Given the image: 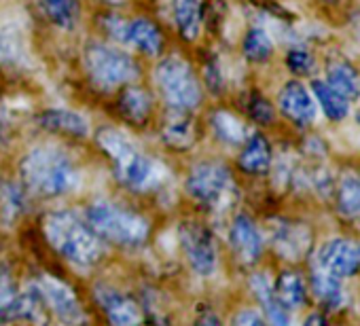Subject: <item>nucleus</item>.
I'll list each match as a JSON object with an SVG mask.
<instances>
[{
    "label": "nucleus",
    "instance_id": "31",
    "mask_svg": "<svg viewBox=\"0 0 360 326\" xmlns=\"http://www.w3.org/2000/svg\"><path fill=\"white\" fill-rule=\"evenodd\" d=\"M286 64H288V68L295 74H309L314 70V58H311V53L305 51V49H301V47H295V49L288 51Z\"/></svg>",
    "mask_w": 360,
    "mask_h": 326
},
{
    "label": "nucleus",
    "instance_id": "6",
    "mask_svg": "<svg viewBox=\"0 0 360 326\" xmlns=\"http://www.w3.org/2000/svg\"><path fill=\"white\" fill-rule=\"evenodd\" d=\"M85 68L91 81L104 89L131 83L140 74L138 64L127 53L100 43L89 45L85 49Z\"/></svg>",
    "mask_w": 360,
    "mask_h": 326
},
{
    "label": "nucleus",
    "instance_id": "1",
    "mask_svg": "<svg viewBox=\"0 0 360 326\" xmlns=\"http://www.w3.org/2000/svg\"><path fill=\"white\" fill-rule=\"evenodd\" d=\"M26 189L41 197H58L77 187L79 172L72 159L58 146L32 148L20 166Z\"/></svg>",
    "mask_w": 360,
    "mask_h": 326
},
{
    "label": "nucleus",
    "instance_id": "28",
    "mask_svg": "<svg viewBox=\"0 0 360 326\" xmlns=\"http://www.w3.org/2000/svg\"><path fill=\"white\" fill-rule=\"evenodd\" d=\"M41 7L58 28L72 30L79 22L77 0H41Z\"/></svg>",
    "mask_w": 360,
    "mask_h": 326
},
{
    "label": "nucleus",
    "instance_id": "23",
    "mask_svg": "<svg viewBox=\"0 0 360 326\" xmlns=\"http://www.w3.org/2000/svg\"><path fill=\"white\" fill-rule=\"evenodd\" d=\"M274 290H276V296L280 299V303L288 311L299 309L307 303V286L297 271H282L278 282L274 284Z\"/></svg>",
    "mask_w": 360,
    "mask_h": 326
},
{
    "label": "nucleus",
    "instance_id": "20",
    "mask_svg": "<svg viewBox=\"0 0 360 326\" xmlns=\"http://www.w3.org/2000/svg\"><path fill=\"white\" fill-rule=\"evenodd\" d=\"M250 288H252L255 296L261 301L263 311H265V315H267V320H269V322L280 324V326H284V324H288V322H290L288 309H286V307L280 303V299L276 296L274 284L269 282V278H267L265 273H257V275H252V280H250Z\"/></svg>",
    "mask_w": 360,
    "mask_h": 326
},
{
    "label": "nucleus",
    "instance_id": "2",
    "mask_svg": "<svg viewBox=\"0 0 360 326\" xmlns=\"http://www.w3.org/2000/svg\"><path fill=\"white\" fill-rule=\"evenodd\" d=\"M96 140L98 146L110 157L112 170L125 187L134 191H146L159 183V166L153 163L123 131L115 127H104L98 131Z\"/></svg>",
    "mask_w": 360,
    "mask_h": 326
},
{
    "label": "nucleus",
    "instance_id": "11",
    "mask_svg": "<svg viewBox=\"0 0 360 326\" xmlns=\"http://www.w3.org/2000/svg\"><path fill=\"white\" fill-rule=\"evenodd\" d=\"M278 106L282 115L299 127H307L316 119V100L299 81H288L282 87L278 96Z\"/></svg>",
    "mask_w": 360,
    "mask_h": 326
},
{
    "label": "nucleus",
    "instance_id": "4",
    "mask_svg": "<svg viewBox=\"0 0 360 326\" xmlns=\"http://www.w3.org/2000/svg\"><path fill=\"white\" fill-rule=\"evenodd\" d=\"M87 221L100 240L121 246H140L148 235V223L144 216L110 202H96L89 206Z\"/></svg>",
    "mask_w": 360,
    "mask_h": 326
},
{
    "label": "nucleus",
    "instance_id": "32",
    "mask_svg": "<svg viewBox=\"0 0 360 326\" xmlns=\"http://www.w3.org/2000/svg\"><path fill=\"white\" fill-rule=\"evenodd\" d=\"M248 110H250V117H252L257 123L267 125V123L274 121V106H271L265 98H261V96H255V98L250 100Z\"/></svg>",
    "mask_w": 360,
    "mask_h": 326
},
{
    "label": "nucleus",
    "instance_id": "35",
    "mask_svg": "<svg viewBox=\"0 0 360 326\" xmlns=\"http://www.w3.org/2000/svg\"><path fill=\"white\" fill-rule=\"evenodd\" d=\"M322 322H326V318L320 313H311L309 318H305V324H322Z\"/></svg>",
    "mask_w": 360,
    "mask_h": 326
},
{
    "label": "nucleus",
    "instance_id": "25",
    "mask_svg": "<svg viewBox=\"0 0 360 326\" xmlns=\"http://www.w3.org/2000/svg\"><path fill=\"white\" fill-rule=\"evenodd\" d=\"M337 212L345 219H360V178L345 174L335 193Z\"/></svg>",
    "mask_w": 360,
    "mask_h": 326
},
{
    "label": "nucleus",
    "instance_id": "26",
    "mask_svg": "<svg viewBox=\"0 0 360 326\" xmlns=\"http://www.w3.org/2000/svg\"><path fill=\"white\" fill-rule=\"evenodd\" d=\"M183 112L185 110H176V115L163 125V140L172 148H189L195 138L193 121Z\"/></svg>",
    "mask_w": 360,
    "mask_h": 326
},
{
    "label": "nucleus",
    "instance_id": "21",
    "mask_svg": "<svg viewBox=\"0 0 360 326\" xmlns=\"http://www.w3.org/2000/svg\"><path fill=\"white\" fill-rule=\"evenodd\" d=\"M176 28L185 41H195L202 32V0H174Z\"/></svg>",
    "mask_w": 360,
    "mask_h": 326
},
{
    "label": "nucleus",
    "instance_id": "7",
    "mask_svg": "<svg viewBox=\"0 0 360 326\" xmlns=\"http://www.w3.org/2000/svg\"><path fill=\"white\" fill-rule=\"evenodd\" d=\"M187 191L204 206H219L233 191L231 172L217 161L198 163L187 178Z\"/></svg>",
    "mask_w": 360,
    "mask_h": 326
},
{
    "label": "nucleus",
    "instance_id": "34",
    "mask_svg": "<svg viewBox=\"0 0 360 326\" xmlns=\"http://www.w3.org/2000/svg\"><path fill=\"white\" fill-rule=\"evenodd\" d=\"M265 318L257 311V309H242L236 318H233V324H240V326H259L263 324Z\"/></svg>",
    "mask_w": 360,
    "mask_h": 326
},
{
    "label": "nucleus",
    "instance_id": "12",
    "mask_svg": "<svg viewBox=\"0 0 360 326\" xmlns=\"http://www.w3.org/2000/svg\"><path fill=\"white\" fill-rule=\"evenodd\" d=\"M43 294H45V301H47V307H51V311L64 320V322H83L85 315H83V309H81V303L75 294V290L51 278V275H43L41 282H39Z\"/></svg>",
    "mask_w": 360,
    "mask_h": 326
},
{
    "label": "nucleus",
    "instance_id": "22",
    "mask_svg": "<svg viewBox=\"0 0 360 326\" xmlns=\"http://www.w3.org/2000/svg\"><path fill=\"white\" fill-rule=\"evenodd\" d=\"M39 123H41V127H45L49 131H60V133H68V136H87L89 133L87 119L79 112L64 110V108L45 110L39 117Z\"/></svg>",
    "mask_w": 360,
    "mask_h": 326
},
{
    "label": "nucleus",
    "instance_id": "29",
    "mask_svg": "<svg viewBox=\"0 0 360 326\" xmlns=\"http://www.w3.org/2000/svg\"><path fill=\"white\" fill-rule=\"evenodd\" d=\"M119 106H121L123 117H127L134 123H142L150 112V98H148V93L144 89L129 87V89L123 91V96L119 100Z\"/></svg>",
    "mask_w": 360,
    "mask_h": 326
},
{
    "label": "nucleus",
    "instance_id": "24",
    "mask_svg": "<svg viewBox=\"0 0 360 326\" xmlns=\"http://www.w3.org/2000/svg\"><path fill=\"white\" fill-rule=\"evenodd\" d=\"M311 91H314L316 102L320 104V108L324 110V115L330 121H343L347 117L349 102L341 93H337L326 81H314L311 83Z\"/></svg>",
    "mask_w": 360,
    "mask_h": 326
},
{
    "label": "nucleus",
    "instance_id": "38",
    "mask_svg": "<svg viewBox=\"0 0 360 326\" xmlns=\"http://www.w3.org/2000/svg\"><path fill=\"white\" fill-rule=\"evenodd\" d=\"M358 123H360V115H358Z\"/></svg>",
    "mask_w": 360,
    "mask_h": 326
},
{
    "label": "nucleus",
    "instance_id": "15",
    "mask_svg": "<svg viewBox=\"0 0 360 326\" xmlns=\"http://www.w3.org/2000/svg\"><path fill=\"white\" fill-rule=\"evenodd\" d=\"M96 301L106 311L112 324H138L142 320L140 305L131 296L110 286H96Z\"/></svg>",
    "mask_w": 360,
    "mask_h": 326
},
{
    "label": "nucleus",
    "instance_id": "17",
    "mask_svg": "<svg viewBox=\"0 0 360 326\" xmlns=\"http://www.w3.org/2000/svg\"><path fill=\"white\" fill-rule=\"evenodd\" d=\"M242 155H240V168L248 174L261 176L267 174L271 168V146L265 136L252 133L244 140L242 144Z\"/></svg>",
    "mask_w": 360,
    "mask_h": 326
},
{
    "label": "nucleus",
    "instance_id": "14",
    "mask_svg": "<svg viewBox=\"0 0 360 326\" xmlns=\"http://www.w3.org/2000/svg\"><path fill=\"white\" fill-rule=\"evenodd\" d=\"M47 301L39 284H30L26 290H18L13 301L0 313V322H47Z\"/></svg>",
    "mask_w": 360,
    "mask_h": 326
},
{
    "label": "nucleus",
    "instance_id": "13",
    "mask_svg": "<svg viewBox=\"0 0 360 326\" xmlns=\"http://www.w3.org/2000/svg\"><path fill=\"white\" fill-rule=\"evenodd\" d=\"M229 244L242 265L257 263L263 252V235L255 225V221L246 214L236 216L229 231Z\"/></svg>",
    "mask_w": 360,
    "mask_h": 326
},
{
    "label": "nucleus",
    "instance_id": "33",
    "mask_svg": "<svg viewBox=\"0 0 360 326\" xmlns=\"http://www.w3.org/2000/svg\"><path fill=\"white\" fill-rule=\"evenodd\" d=\"M15 294H18V288H15L13 278L7 271H0V313H3V309L13 301Z\"/></svg>",
    "mask_w": 360,
    "mask_h": 326
},
{
    "label": "nucleus",
    "instance_id": "3",
    "mask_svg": "<svg viewBox=\"0 0 360 326\" xmlns=\"http://www.w3.org/2000/svg\"><path fill=\"white\" fill-rule=\"evenodd\" d=\"M45 235L49 244L75 265L89 267L102 256L100 235L72 212H51L45 219Z\"/></svg>",
    "mask_w": 360,
    "mask_h": 326
},
{
    "label": "nucleus",
    "instance_id": "19",
    "mask_svg": "<svg viewBox=\"0 0 360 326\" xmlns=\"http://www.w3.org/2000/svg\"><path fill=\"white\" fill-rule=\"evenodd\" d=\"M337 93H341L347 102L360 98V74L356 68L345 60H333L326 66V79H324Z\"/></svg>",
    "mask_w": 360,
    "mask_h": 326
},
{
    "label": "nucleus",
    "instance_id": "8",
    "mask_svg": "<svg viewBox=\"0 0 360 326\" xmlns=\"http://www.w3.org/2000/svg\"><path fill=\"white\" fill-rule=\"evenodd\" d=\"M180 246H183L185 256L191 263L195 273L206 278L217 271V265H219L217 244L208 229L195 223H185L180 227Z\"/></svg>",
    "mask_w": 360,
    "mask_h": 326
},
{
    "label": "nucleus",
    "instance_id": "10",
    "mask_svg": "<svg viewBox=\"0 0 360 326\" xmlns=\"http://www.w3.org/2000/svg\"><path fill=\"white\" fill-rule=\"evenodd\" d=\"M106 26L117 41L129 43L131 47H136L138 51H142L146 56H157L161 51L163 41H161L159 28L144 18L131 20V22H125L119 18H108Z\"/></svg>",
    "mask_w": 360,
    "mask_h": 326
},
{
    "label": "nucleus",
    "instance_id": "9",
    "mask_svg": "<svg viewBox=\"0 0 360 326\" xmlns=\"http://www.w3.org/2000/svg\"><path fill=\"white\" fill-rule=\"evenodd\" d=\"M318 267L337 275L352 278L360 271V242L349 237H333L318 250Z\"/></svg>",
    "mask_w": 360,
    "mask_h": 326
},
{
    "label": "nucleus",
    "instance_id": "5",
    "mask_svg": "<svg viewBox=\"0 0 360 326\" xmlns=\"http://www.w3.org/2000/svg\"><path fill=\"white\" fill-rule=\"evenodd\" d=\"M155 81L163 100L174 110H193L202 100V89L193 68L178 56H169L159 62Z\"/></svg>",
    "mask_w": 360,
    "mask_h": 326
},
{
    "label": "nucleus",
    "instance_id": "30",
    "mask_svg": "<svg viewBox=\"0 0 360 326\" xmlns=\"http://www.w3.org/2000/svg\"><path fill=\"white\" fill-rule=\"evenodd\" d=\"M274 51L271 37L263 28H252L244 39V56L250 62H265Z\"/></svg>",
    "mask_w": 360,
    "mask_h": 326
},
{
    "label": "nucleus",
    "instance_id": "16",
    "mask_svg": "<svg viewBox=\"0 0 360 326\" xmlns=\"http://www.w3.org/2000/svg\"><path fill=\"white\" fill-rule=\"evenodd\" d=\"M311 292L318 299V303L324 307V311H339L345 303V294H343V286H341V278L320 269L316 265L311 280H309Z\"/></svg>",
    "mask_w": 360,
    "mask_h": 326
},
{
    "label": "nucleus",
    "instance_id": "36",
    "mask_svg": "<svg viewBox=\"0 0 360 326\" xmlns=\"http://www.w3.org/2000/svg\"><path fill=\"white\" fill-rule=\"evenodd\" d=\"M7 127V119H5V110H3V104H0V133L5 131Z\"/></svg>",
    "mask_w": 360,
    "mask_h": 326
},
{
    "label": "nucleus",
    "instance_id": "37",
    "mask_svg": "<svg viewBox=\"0 0 360 326\" xmlns=\"http://www.w3.org/2000/svg\"><path fill=\"white\" fill-rule=\"evenodd\" d=\"M322 3H326V5H333V3H337V0H322Z\"/></svg>",
    "mask_w": 360,
    "mask_h": 326
},
{
    "label": "nucleus",
    "instance_id": "27",
    "mask_svg": "<svg viewBox=\"0 0 360 326\" xmlns=\"http://www.w3.org/2000/svg\"><path fill=\"white\" fill-rule=\"evenodd\" d=\"M212 127H214L217 136L223 142L231 144V146H240L248 138L246 127L242 125V121L236 115L227 112V110H219V112L212 115Z\"/></svg>",
    "mask_w": 360,
    "mask_h": 326
},
{
    "label": "nucleus",
    "instance_id": "18",
    "mask_svg": "<svg viewBox=\"0 0 360 326\" xmlns=\"http://www.w3.org/2000/svg\"><path fill=\"white\" fill-rule=\"evenodd\" d=\"M274 244L282 256L288 261H299L309 248V231L297 223L278 225L274 231Z\"/></svg>",
    "mask_w": 360,
    "mask_h": 326
}]
</instances>
